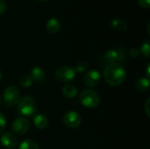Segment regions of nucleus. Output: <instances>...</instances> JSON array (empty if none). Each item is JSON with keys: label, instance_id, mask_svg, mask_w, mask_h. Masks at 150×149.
<instances>
[{"label": "nucleus", "instance_id": "nucleus-1", "mask_svg": "<svg viewBox=\"0 0 150 149\" xmlns=\"http://www.w3.org/2000/svg\"><path fill=\"white\" fill-rule=\"evenodd\" d=\"M104 78L111 86L122 84L127 78V71L120 63H110L104 70Z\"/></svg>", "mask_w": 150, "mask_h": 149}, {"label": "nucleus", "instance_id": "nucleus-2", "mask_svg": "<svg viewBox=\"0 0 150 149\" xmlns=\"http://www.w3.org/2000/svg\"><path fill=\"white\" fill-rule=\"evenodd\" d=\"M17 112L24 117H29L36 112V102L33 97L25 96L19 99L17 105Z\"/></svg>", "mask_w": 150, "mask_h": 149}, {"label": "nucleus", "instance_id": "nucleus-3", "mask_svg": "<svg viewBox=\"0 0 150 149\" xmlns=\"http://www.w3.org/2000/svg\"><path fill=\"white\" fill-rule=\"evenodd\" d=\"M100 101V96L94 90L87 89L83 90V92L80 94V102L87 108H97L99 105Z\"/></svg>", "mask_w": 150, "mask_h": 149}, {"label": "nucleus", "instance_id": "nucleus-4", "mask_svg": "<svg viewBox=\"0 0 150 149\" xmlns=\"http://www.w3.org/2000/svg\"><path fill=\"white\" fill-rule=\"evenodd\" d=\"M4 103L8 107H12L18 105L20 99V93L17 87L15 86H8L3 95Z\"/></svg>", "mask_w": 150, "mask_h": 149}, {"label": "nucleus", "instance_id": "nucleus-5", "mask_svg": "<svg viewBox=\"0 0 150 149\" xmlns=\"http://www.w3.org/2000/svg\"><path fill=\"white\" fill-rule=\"evenodd\" d=\"M76 74V73L73 68L69 66H62L56 69L54 73V77L58 82L67 83L75 79Z\"/></svg>", "mask_w": 150, "mask_h": 149}, {"label": "nucleus", "instance_id": "nucleus-6", "mask_svg": "<svg viewBox=\"0 0 150 149\" xmlns=\"http://www.w3.org/2000/svg\"><path fill=\"white\" fill-rule=\"evenodd\" d=\"M126 51L124 48H116V49H110L106 51L104 55L103 59L106 63H119L120 61H124L126 60Z\"/></svg>", "mask_w": 150, "mask_h": 149}, {"label": "nucleus", "instance_id": "nucleus-7", "mask_svg": "<svg viewBox=\"0 0 150 149\" xmlns=\"http://www.w3.org/2000/svg\"><path fill=\"white\" fill-rule=\"evenodd\" d=\"M82 122V117L77 112L69 111L63 115V123L69 128H77Z\"/></svg>", "mask_w": 150, "mask_h": 149}, {"label": "nucleus", "instance_id": "nucleus-8", "mask_svg": "<svg viewBox=\"0 0 150 149\" xmlns=\"http://www.w3.org/2000/svg\"><path fill=\"white\" fill-rule=\"evenodd\" d=\"M29 127H30V123L24 117L16 119L11 125V130L17 135L25 134L29 130Z\"/></svg>", "mask_w": 150, "mask_h": 149}, {"label": "nucleus", "instance_id": "nucleus-9", "mask_svg": "<svg viewBox=\"0 0 150 149\" xmlns=\"http://www.w3.org/2000/svg\"><path fill=\"white\" fill-rule=\"evenodd\" d=\"M101 81L100 73L97 69H91L89 70L83 77V83L86 86L90 88L97 87Z\"/></svg>", "mask_w": 150, "mask_h": 149}, {"label": "nucleus", "instance_id": "nucleus-10", "mask_svg": "<svg viewBox=\"0 0 150 149\" xmlns=\"http://www.w3.org/2000/svg\"><path fill=\"white\" fill-rule=\"evenodd\" d=\"M1 144L6 149H14L17 146V138L9 132L4 133L0 137Z\"/></svg>", "mask_w": 150, "mask_h": 149}, {"label": "nucleus", "instance_id": "nucleus-11", "mask_svg": "<svg viewBox=\"0 0 150 149\" xmlns=\"http://www.w3.org/2000/svg\"><path fill=\"white\" fill-rule=\"evenodd\" d=\"M29 76H31L33 82H37V83H41L46 78V73L44 69L40 67H34L33 68H32Z\"/></svg>", "mask_w": 150, "mask_h": 149}, {"label": "nucleus", "instance_id": "nucleus-12", "mask_svg": "<svg viewBox=\"0 0 150 149\" xmlns=\"http://www.w3.org/2000/svg\"><path fill=\"white\" fill-rule=\"evenodd\" d=\"M46 29L49 33H57L61 30V22L55 18H49L46 24Z\"/></svg>", "mask_w": 150, "mask_h": 149}, {"label": "nucleus", "instance_id": "nucleus-13", "mask_svg": "<svg viewBox=\"0 0 150 149\" xmlns=\"http://www.w3.org/2000/svg\"><path fill=\"white\" fill-rule=\"evenodd\" d=\"M33 125L36 128L40 130L45 129L48 125V119L45 115L38 113L33 118Z\"/></svg>", "mask_w": 150, "mask_h": 149}, {"label": "nucleus", "instance_id": "nucleus-14", "mask_svg": "<svg viewBox=\"0 0 150 149\" xmlns=\"http://www.w3.org/2000/svg\"><path fill=\"white\" fill-rule=\"evenodd\" d=\"M62 95L67 98H73L77 95V89L73 84H66L62 90Z\"/></svg>", "mask_w": 150, "mask_h": 149}, {"label": "nucleus", "instance_id": "nucleus-15", "mask_svg": "<svg viewBox=\"0 0 150 149\" xmlns=\"http://www.w3.org/2000/svg\"><path fill=\"white\" fill-rule=\"evenodd\" d=\"M150 87V81L147 77H141L135 83V88L140 92H145L149 90Z\"/></svg>", "mask_w": 150, "mask_h": 149}, {"label": "nucleus", "instance_id": "nucleus-16", "mask_svg": "<svg viewBox=\"0 0 150 149\" xmlns=\"http://www.w3.org/2000/svg\"><path fill=\"white\" fill-rule=\"evenodd\" d=\"M111 26L112 29L116 31H120V32H125L127 29V24L120 18L112 19L111 22Z\"/></svg>", "mask_w": 150, "mask_h": 149}, {"label": "nucleus", "instance_id": "nucleus-17", "mask_svg": "<svg viewBox=\"0 0 150 149\" xmlns=\"http://www.w3.org/2000/svg\"><path fill=\"white\" fill-rule=\"evenodd\" d=\"M18 149H40V147L33 140L26 139L20 143Z\"/></svg>", "mask_w": 150, "mask_h": 149}, {"label": "nucleus", "instance_id": "nucleus-18", "mask_svg": "<svg viewBox=\"0 0 150 149\" xmlns=\"http://www.w3.org/2000/svg\"><path fill=\"white\" fill-rule=\"evenodd\" d=\"M33 81L31 78V76L29 75H24L23 76H21L20 80H19V83L22 87L24 88H29L32 86Z\"/></svg>", "mask_w": 150, "mask_h": 149}, {"label": "nucleus", "instance_id": "nucleus-19", "mask_svg": "<svg viewBox=\"0 0 150 149\" xmlns=\"http://www.w3.org/2000/svg\"><path fill=\"white\" fill-rule=\"evenodd\" d=\"M140 54H142V55H144L145 57L149 58L150 56V44L149 41L147 40L145 41L142 47H141V49H140Z\"/></svg>", "mask_w": 150, "mask_h": 149}, {"label": "nucleus", "instance_id": "nucleus-20", "mask_svg": "<svg viewBox=\"0 0 150 149\" xmlns=\"http://www.w3.org/2000/svg\"><path fill=\"white\" fill-rule=\"evenodd\" d=\"M87 68H88V63H87L86 61H80V62H78L77 65L76 66L75 71H76V72L83 73V72H84Z\"/></svg>", "mask_w": 150, "mask_h": 149}, {"label": "nucleus", "instance_id": "nucleus-21", "mask_svg": "<svg viewBox=\"0 0 150 149\" xmlns=\"http://www.w3.org/2000/svg\"><path fill=\"white\" fill-rule=\"evenodd\" d=\"M5 126H6L5 117L3 113L0 112V133H2L4 131V129L5 128Z\"/></svg>", "mask_w": 150, "mask_h": 149}, {"label": "nucleus", "instance_id": "nucleus-22", "mask_svg": "<svg viewBox=\"0 0 150 149\" xmlns=\"http://www.w3.org/2000/svg\"><path fill=\"white\" fill-rule=\"evenodd\" d=\"M138 3H139L140 6L144 9H149L150 7L149 0H138Z\"/></svg>", "mask_w": 150, "mask_h": 149}, {"label": "nucleus", "instance_id": "nucleus-23", "mask_svg": "<svg viewBox=\"0 0 150 149\" xmlns=\"http://www.w3.org/2000/svg\"><path fill=\"white\" fill-rule=\"evenodd\" d=\"M129 54L133 58H137L141 54H140V50L139 49H137V48H132L130 50V52H129Z\"/></svg>", "mask_w": 150, "mask_h": 149}, {"label": "nucleus", "instance_id": "nucleus-24", "mask_svg": "<svg viewBox=\"0 0 150 149\" xmlns=\"http://www.w3.org/2000/svg\"><path fill=\"white\" fill-rule=\"evenodd\" d=\"M149 104H150V98L148 97L146 102H145V112H146V114L148 115V117H149Z\"/></svg>", "mask_w": 150, "mask_h": 149}, {"label": "nucleus", "instance_id": "nucleus-25", "mask_svg": "<svg viewBox=\"0 0 150 149\" xmlns=\"http://www.w3.org/2000/svg\"><path fill=\"white\" fill-rule=\"evenodd\" d=\"M6 10V3L4 0H0V14H3Z\"/></svg>", "mask_w": 150, "mask_h": 149}, {"label": "nucleus", "instance_id": "nucleus-26", "mask_svg": "<svg viewBox=\"0 0 150 149\" xmlns=\"http://www.w3.org/2000/svg\"><path fill=\"white\" fill-rule=\"evenodd\" d=\"M149 68H150V67H149V64L148 65V67H147V78H149V76H150V74H149Z\"/></svg>", "mask_w": 150, "mask_h": 149}, {"label": "nucleus", "instance_id": "nucleus-27", "mask_svg": "<svg viewBox=\"0 0 150 149\" xmlns=\"http://www.w3.org/2000/svg\"><path fill=\"white\" fill-rule=\"evenodd\" d=\"M2 77H3V73H2V71H1V69H0V80L2 79Z\"/></svg>", "mask_w": 150, "mask_h": 149}, {"label": "nucleus", "instance_id": "nucleus-28", "mask_svg": "<svg viewBox=\"0 0 150 149\" xmlns=\"http://www.w3.org/2000/svg\"><path fill=\"white\" fill-rule=\"evenodd\" d=\"M38 1H40V2H47V1H49V0H38Z\"/></svg>", "mask_w": 150, "mask_h": 149}, {"label": "nucleus", "instance_id": "nucleus-29", "mask_svg": "<svg viewBox=\"0 0 150 149\" xmlns=\"http://www.w3.org/2000/svg\"><path fill=\"white\" fill-rule=\"evenodd\" d=\"M0 104H1V97H0Z\"/></svg>", "mask_w": 150, "mask_h": 149}]
</instances>
